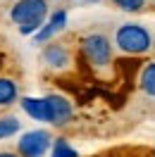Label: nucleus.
<instances>
[{
	"mask_svg": "<svg viewBox=\"0 0 155 157\" xmlns=\"http://www.w3.org/2000/svg\"><path fill=\"white\" fill-rule=\"evenodd\" d=\"M48 0H14L10 19L19 26L22 36H34L48 21Z\"/></svg>",
	"mask_w": 155,
	"mask_h": 157,
	"instance_id": "1",
	"label": "nucleus"
},
{
	"mask_svg": "<svg viewBox=\"0 0 155 157\" xmlns=\"http://www.w3.org/2000/svg\"><path fill=\"white\" fill-rule=\"evenodd\" d=\"M115 48L122 55H145L153 50V33L138 21L119 24L115 31Z\"/></svg>",
	"mask_w": 155,
	"mask_h": 157,
	"instance_id": "2",
	"label": "nucleus"
},
{
	"mask_svg": "<svg viewBox=\"0 0 155 157\" xmlns=\"http://www.w3.org/2000/svg\"><path fill=\"white\" fill-rule=\"evenodd\" d=\"M81 55H84V59L88 62V67L93 71L105 74L112 67V40L100 31L86 33L81 38Z\"/></svg>",
	"mask_w": 155,
	"mask_h": 157,
	"instance_id": "3",
	"label": "nucleus"
},
{
	"mask_svg": "<svg viewBox=\"0 0 155 157\" xmlns=\"http://www.w3.org/2000/svg\"><path fill=\"white\" fill-rule=\"evenodd\" d=\"M43 105H46V124L50 126H67L74 119V102L62 93L43 95Z\"/></svg>",
	"mask_w": 155,
	"mask_h": 157,
	"instance_id": "4",
	"label": "nucleus"
},
{
	"mask_svg": "<svg viewBox=\"0 0 155 157\" xmlns=\"http://www.w3.org/2000/svg\"><path fill=\"white\" fill-rule=\"evenodd\" d=\"M53 145V136L46 128H34L22 133V138L17 140V155L19 157H46L50 152Z\"/></svg>",
	"mask_w": 155,
	"mask_h": 157,
	"instance_id": "5",
	"label": "nucleus"
},
{
	"mask_svg": "<svg viewBox=\"0 0 155 157\" xmlns=\"http://www.w3.org/2000/svg\"><path fill=\"white\" fill-rule=\"evenodd\" d=\"M41 62L50 69V71H67L72 67V52L65 43L50 40L41 50Z\"/></svg>",
	"mask_w": 155,
	"mask_h": 157,
	"instance_id": "6",
	"label": "nucleus"
},
{
	"mask_svg": "<svg viewBox=\"0 0 155 157\" xmlns=\"http://www.w3.org/2000/svg\"><path fill=\"white\" fill-rule=\"evenodd\" d=\"M19 100V83L12 76H0V107H12Z\"/></svg>",
	"mask_w": 155,
	"mask_h": 157,
	"instance_id": "7",
	"label": "nucleus"
},
{
	"mask_svg": "<svg viewBox=\"0 0 155 157\" xmlns=\"http://www.w3.org/2000/svg\"><path fill=\"white\" fill-rule=\"evenodd\" d=\"M22 109L24 114L34 121H46V105H43V98H34V95H26L22 98Z\"/></svg>",
	"mask_w": 155,
	"mask_h": 157,
	"instance_id": "8",
	"label": "nucleus"
},
{
	"mask_svg": "<svg viewBox=\"0 0 155 157\" xmlns=\"http://www.w3.org/2000/svg\"><path fill=\"white\" fill-rule=\"evenodd\" d=\"M138 88L148 98H155V62H148L138 74Z\"/></svg>",
	"mask_w": 155,
	"mask_h": 157,
	"instance_id": "9",
	"label": "nucleus"
},
{
	"mask_svg": "<svg viewBox=\"0 0 155 157\" xmlns=\"http://www.w3.org/2000/svg\"><path fill=\"white\" fill-rule=\"evenodd\" d=\"M50 157H79V150L69 143L67 138H53Z\"/></svg>",
	"mask_w": 155,
	"mask_h": 157,
	"instance_id": "10",
	"label": "nucleus"
},
{
	"mask_svg": "<svg viewBox=\"0 0 155 157\" xmlns=\"http://www.w3.org/2000/svg\"><path fill=\"white\" fill-rule=\"evenodd\" d=\"M22 128V121L17 117H0V140H5V138L14 136V133H19Z\"/></svg>",
	"mask_w": 155,
	"mask_h": 157,
	"instance_id": "11",
	"label": "nucleus"
},
{
	"mask_svg": "<svg viewBox=\"0 0 155 157\" xmlns=\"http://www.w3.org/2000/svg\"><path fill=\"white\" fill-rule=\"evenodd\" d=\"M67 21H69L67 10H53V12L48 14V24L53 26V31H55V33H60V31L67 29Z\"/></svg>",
	"mask_w": 155,
	"mask_h": 157,
	"instance_id": "12",
	"label": "nucleus"
},
{
	"mask_svg": "<svg viewBox=\"0 0 155 157\" xmlns=\"http://www.w3.org/2000/svg\"><path fill=\"white\" fill-rule=\"evenodd\" d=\"M112 5H115L117 10H122V12H129V14H138V12H143L145 0H112Z\"/></svg>",
	"mask_w": 155,
	"mask_h": 157,
	"instance_id": "13",
	"label": "nucleus"
},
{
	"mask_svg": "<svg viewBox=\"0 0 155 157\" xmlns=\"http://www.w3.org/2000/svg\"><path fill=\"white\" fill-rule=\"evenodd\" d=\"M0 157H19V155H17V152H10V150H2Z\"/></svg>",
	"mask_w": 155,
	"mask_h": 157,
	"instance_id": "14",
	"label": "nucleus"
},
{
	"mask_svg": "<svg viewBox=\"0 0 155 157\" xmlns=\"http://www.w3.org/2000/svg\"><path fill=\"white\" fill-rule=\"evenodd\" d=\"M81 2H86V5H98L100 0H81Z\"/></svg>",
	"mask_w": 155,
	"mask_h": 157,
	"instance_id": "15",
	"label": "nucleus"
},
{
	"mask_svg": "<svg viewBox=\"0 0 155 157\" xmlns=\"http://www.w3.org/2000/svg\"><path fill=\"white\" fill-rule=\"evenodd\" d=\"M145 2H155V0H145Z\"/></svg>",
	"mask_w": 155,
	"mask_h": 157,
	"instance_id": "16",
	"label": "nucleus"
},
{
	"mask_svg": "<svg viewBox=\"0 0 155 157\" xmlns=\"http://www.w3.org/2000/svg\"><path fill=\"white\" fill-rule=\"evenodd\" d=\"M2 2H10V0H2Z\"/></svg>",
	"mask_w": 155,
	"mask_h": 157,
	"instance_id": "17",
	"label": "nucleus"
}]
</instances>
